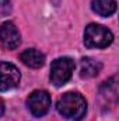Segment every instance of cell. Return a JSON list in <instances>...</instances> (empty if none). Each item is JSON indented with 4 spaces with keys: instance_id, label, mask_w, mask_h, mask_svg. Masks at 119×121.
Wrapping results in <instances>:
<instances>
[{
    "instance_id": "obj_3",
    "label": "cell",
    "mask_w": 119,
    "mask_h": 121,
    "mask_svg": "<svg viewBox=\"0 0 119 121\" xmlns=\"http://www.w3.org/2000/svg\"><path fill=\"white\" fill-rule=\"evenodd\" d=\"M74 68H76V63L70 58L63 56V58L55 59L51 66V82L56 87L66 85L70 80V78L74 72Z\"/></svg>"
},
{
    "instance_id": "obj_8",
    "label": "cell",
    "mask_w": 119,
    "mask_h": 121,
    "mask_svg": "<svg viewBox=\"0 0 119 121\" xmlns=\"http://www.w3.org/2000/svg\"><path fill=\"white\" fill-rule=\"evenodd\" d=\"M91 9L98 16L109 17L116 11V1L115 0H92Z\"/></svg>"
},
{
    "instance_id": "obj_9",
    "label": "cell",
    "mask_w": 119,
    "mask_h": 121,
    "mask_svg": "<svg viewBox=\"0 0 119 121\" xmlns=\"http://www.w3.org/2000/svg\"><path fill=\"white\" fill-rule=\"evenodd\" d=\"M101 70V63L91 58H83L81 59V69H80V76L81 78H92L97 76Z\"/></svg>"
},
{
    "instance_id": "obj_1",
    "label": "cell",
    "mask_w": 119,
    "mask_h": 121,
    "mask_svg": "<svg viewBox=\"0 0 119 121\" xmlns=\"http://www.w3.org/2000/svg\"><path fill=\"white\" fill-rule=\"evenodd\" d=\"M56 108L64 118L79 121L86 116L87 101L80 93L69 91L63 94L56 103Z\"/></svg>"
},
{
    "instance_id": "obj_10",
    "label": "cell",
    "mask_w": 119,
    "mask_h": 121,
    "mask_svg": "<svg viewBox=\"0 0 119 121\" xmlns=\"http://www.w3.org/2000/svg\"><path fill=\"white\" fill-rule=\"evenodd\" d=\"M3 113H4V103L3 100H0V117L3 116Z\"/></svg>"
},
{
    "instance_id": "obj_4",
    "label": "cell",
    "mask_w": 119,
    "mask_h": 121,
    "mask_svg": "<svg viewBox=\"0 0 119 121\" xmlns=\"http://www.w3.org/2000/svg\"><path fill=\"white\" fill-rule=\"evenodd\" d=\"M27 106L32 116L42 117L48 113L51 107V96L45 90H35L27 99Z\"/></svg>"
},
{
    "instance_id": "obj_5",
    "label": "cell",
    "mask_w": 119,
    "mask_h": 121,
    "mask_svg": "<svg viewBox=\"0 0 119 121\" xmlns=\"http://www.w3.org/2000/svg\"><path fill=\"white\" fill-rule=\"evenodd\" d=\"M20 70L8 62H0V91L11 90L20 83Z\"/></svg>"
},
{
    "instance_id": "obj_2",
    "label": "cell",
    "mask_w": 119,
    "mask_h": 121,
    "mask_svg": "<svg viewBox=\"0 0 119 121\" xmlns=\"http://www.w3.org/2000/svg\"><path fill=\"white\" fill-rule=\"evenodd\" d=\"M114 41V34L104 26L88 24L84 31V44L87 48H105Z\"/></svg>"
},
{
    "instance_id": "obj_7",
    "label": "cell",
    "mask_w": 119,
    "mask_h": 121,
    "mask_svg": "<svg viewBox=\"0 0 119 121\" xmlns=\"http://www.w3.org/2000/svg\"><path fill=\"white\" fill-rule=\"evenodd\" d=\"M20 59L23 60L24 65H27L30 68H34V69H38V68L44 66V63H45V55L42 52H39L38 49L30 48V49H25L20 55Z\"/></svg>"
},
{
    "instance_id": "obj_6",
    "label": "cell",
    "mask_w": 119,
    "mask_h": 121,
    "mask_svg": "<svg viewBox=\"0 0 119 121\" xmlns=\"http://www.w3.org/2000/svg\"><path fill=\"white\" fill-rule=\"evenodd\" d=\"M0 42L6 49H16L21 44V37L17 27L11 21H6L0 27Z\"/></svg>"
}]
</instances>
